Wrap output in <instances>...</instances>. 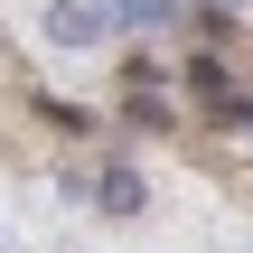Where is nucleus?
Here are the masks:
<instances>
[{"label": "nucleus", "mask_w": 253, "mask_h": 253, "mask_svg": "<svg viewBox=\"0 0 253 253\" xmlns=\"http://www.w3.org/2000/svg\"><path fill=\"white\" fill-rule=\"evenodd\" d=\"M47 38H56V47H94V38H103V0H56V9H47Z\"/></svg>", "instance_id": "1"}, {"label": "nucleus", "mask_w": 253, "mask_h": 253, "mask_svg": "<svg viewBox=\"0 0 253 253\" xmlns=\"http://www.w3.org/2000/svg\"><path fill=\"white\" fill-rule=\"evenodd\" d=\"M188 84H197V103H207L216 122H244V94H235V75H225L216 56H197V66H188Z\"/></svg>", "instance_id": "2"}, {"label": "nucleus", "mask_w": 253, "mask_h": 253, "mask_svg": "<svg viewBox=\"0 0 253 253\" xmlns=\"http://www.w3.org/2000/svg\"><path fill=\"white\" fill-rule=\"evenodd\" d=\"M94 197H103L113 216H141V169H122V160H113V169L94 178Z\"/></svg>", "instance_id": "3"}, {"label": "nucleus", "mask_w": 253, "mask_h": 253, "mask_svg": "<svg viewBox=\"0 0 253 253\" xmlns=\"http://www.w3.org/2000/svg\"><path fill=\"white\" fill-rule=\"evenodd\" d=\"M113 19H122V28H169L178 0H103V28H113Z\"/></svg>", "instance_id": "4"}, {"label": "nucleus", "mask_w": 253, "mask_h": 253, "mask_svg": "<svg viewBox=\"0 0 253 253\" xmlns=\"http://www.w3.org/2000/svg\"><path fill=\"white\" fill-rule=\"evenodd\" d=\"M122 103H131L141 122H160V113H169V103H160V75H150V66H131V75H122Z\"/></svg>", "instance_id": "5"}]
</instances>
